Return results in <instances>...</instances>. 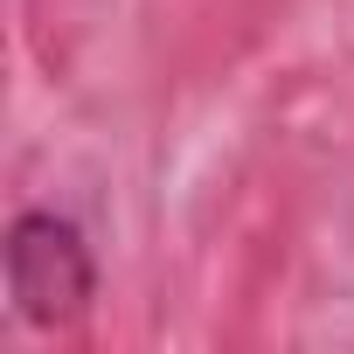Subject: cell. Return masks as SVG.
<instances>
[{
    "mask_svg": "<svg viewBox=\"0 0 354 354\" xmlns=\"http://www.w3.org/2000/svg\"><path fill=\"white\" fill-rule=\"evenodd\" d=\"M8 299L28 326H77L97 299V257L70 216L21 209L8 230Z\"/></svg>",
    "mask_w": 354,
    "mask_h": 354,
    "instance_id": "obj_1",
    "label": "cell"
}]
</instances>
